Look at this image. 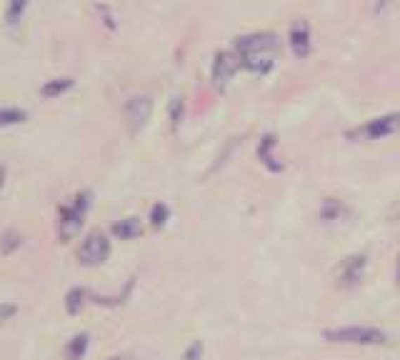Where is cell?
Listing matches in <instances>:
<instances>
[{"instance_id":"1","label":"cell","mask_w":400,"mask_h":360,"mask_svg":"<svg viewBox=\"0 0 400 360\" xmlns=\"http://www.w3.org/2000/svg\"><path fill=\"white\" fill-rule=\"evenodd\" d=\"M91 200H93L91 190H80V193L70 200V206H63L60 220H58V238H60V243H70V240L80 233L83 220H86L88 215V208H91Z\"/></svg>"},{"instance_id":"2","label":"cell","mask_w":400,"mask_h":360,"mask_svg":"<svg viewBox=\"0 0 400 360\" xmlns=\"http://www.w3.org/2000/svg\"><path fill=\"white\" fill-rule=\"evenodd\" d=\"M235 53L240 60H275L278 38L273 33H253L235 38Z\"/></svg>"},{"instance_id":"3","label":"cell","mask_w":400,"mask_h":360,"mask_svg":"<svg viewBox=\"0 0 400 360\" xmlns=\"http://www.w3.org/2000/svg\"><path fill=\"white\" fill-rule=\"evenodd\" d=\"M328 343L340 345H383L385 333L371 326H348V328H331L323 333Z\"/></svg>"},{"instance_id":"4","label":"cell","mask_w":400,"mask_h":360,"mask_svg":"<svg viewBox=\"0 0 400 360\" xmlns=\"http://www.w3.org/2000/svg\"><path fill=\"white\" fill-rule=\"evenodd\" d=\"M395 133H400V113H388L368 120L366 126L348 131V138L350 140H383V138L395 135Z\"/></svg>"},{"instance_id":"5","label":"cell","mask_w":400,"mask_h":360,"mask_svg":"<svg viewBox=\"0 0 400 360\" xmlns=\"http://www.w3.org/2000/svg\"><path fill=\"white\" fill-rule=\"evenodd\" d=\"M110 255V238L103 230H93L83 243L78 246V263L83 268H95L103 265Z\"/></svg>"},{"instance_id":"6","label":"cell","mask_w":400,"mask_h":360,"mask_svg":"<svg viewBox=\"0 0 400 360\" xmlns=\"http://www.w3.org/2000/svg\"><path fill=\"white\" fill-rule=\"evenodd\" d=\"M366 268H368L366 255H348L335 270V286L340 291H350V288L360 286V280L366 275Z\"/></svg>"},{"instance_id":"7","label":"cell","mask_w":400,"mask_h":360,"mask_svg":"<svg viewBox=\"0 0 400 360\" xmlns=\"http://www.w3.org/2000/svg\"><path fill=\"white\" fill-rule=\"evenodd\" d=\"M238 70H240L238 53H230V51L218 53L215 60H213V86H215L218 91H225Z\"/></svg>"},{"instance_id":"8","label":"cell","mask_w":400,"mask_h":360,"mask_svg":"<svg viewBox=\"0 0 400 360\" xmlns=\"http://www.w3.org/2000/svg\"><path fill=\"white\" fill-rule=\"evenodd\" d=\"M150 110H153V100H150L148 95H135V98H131V100L126 103V110H123V115H126L128 131H131L133 135H135V133H140V128L148 123Z\"/></svg>"},{"instance_id":"9","label":"cell","mask_w":400,"mask_h":360,"mask_svg":"<svg viewBox=\"0 0 400 360\" xmlns=\"http://www.w3.org/2000/svg\"><path fill=\"white\" fill-rule=\"evenodd\" d=\"M291 48L295 58H308L310 55V25L308 20H295L291 25Z\"/></svg>"},{"instance_id":"10","label":"cell","mask_w":400,"mask_h":360,"mask_svg":"<svg viewBox=\"0 0 400 360\" xmlns=\"http://www.w3.org/2000/svg\"><path fill=\"white\" fill-rule=\"evenodd\" d=\"M110 233L120 240H135V238H140V233H143V223H140L138 218H120V220L113 223Z\"/></svg>"},{"instance_id":"11","label":"cell","mask_w":400,"mask_h":360,"mask_svg":"<svg viewBox=\"0 0 400 360\" xmlns=\"http://www.w3.org/2000/svg\"><path fill=\"white\" fill-rule=\"evenodd\" d=\"M258 158H260V163H263L268 171H273V173L283 171V163H278V158H275V138L273 135H263V140L258 145Z\"/></svg>"},{"instance_id":"12","label":"cell","mask_w":400,"mask_h":360,"mask_svg":"<svg viewBox=\"0 0 400 360\" xmlns=\"http://www.w3.org/2000/svg\"><path fill=\"white\" fill-rule=\"evenodd\" d=\"M88 348H91V335H88V333H78V335H73L68 340L63 355H65V360H83V355L88 353Z\"/></svg>"},{"instance_id":"13","label":"cell","mask_w":400,"mask_h":360,"mask_svg":"<svg viewBox=\"0 0 400 360\" xmlns=\"http://www.w3.org/2000/svg\"><path fill=\"white\" fill-rule=\"evenodd\" d=\"M73 86H75V80H73V78H65V75H63V78L48 80L46 86L40 88V95H43V98H51V100H53V98H58V95H63V93H68Z\"/></svg>"},{"instance_id":"14","label":"cell","mask_w":400,"mask_h":360,"mask_svg":"<svg viewBox=\"0 0 400 360\" xmlns=\"http://www.w3.org/2000/svg\"><path fill=\"white\" fill-rule=\"evenodd\" d=\"M88 298L91 295L83 288H70L68 295H65V310H68V315H80V310L86 308Z\"/></svg>"},{"instance_id":"15","label":"cell","mask_w":400,"mask_h":360,"mask_svg":"<svg viewBox=\"0 0 400 360\" xmlns=\"http://www.w3.org/2000/svg\"><path fill=\"white\" fill-rule=\"evenodd\" d=\"M28 120V113L20 108H0V128H8V126H20Z\"/></svg>"},{"instance_id":"16","label":"cell","mask_w":400,"mask_h":360,"mask_svg":"<svg viewBox=\"0 0 400 360\" xmlns=\"http://www.w3.org/2000/svg\"><path fill=\"white\" fill-rule=\"evenodd\" d=\"M30 0H8V8H6V25H18L20 23V15L23 11L28 8Z\"/></svg>"},{"instance_id":"17","label":"cell","mask_w":400,"mask_h":360,"mask_svg":"<svg viewBox=\"0 0 400 360\" xmlns=\"http://www.w3.org/2000/svg\"><path fill=\"white\" fill-rule=\"evenodd\" d=\"M20 233L18 230H6L3 233V238H0V253L3 255H11L13 251H18V246H20Z\"/></svg>"},{"instance_id":"18","label":"cell","mask_w":400,"mask_h":360,"mask_svg":"<svg viewBox=\"0 0 400 360\" xmlns=\"http://www.w3.org/2000/svg\"><path fill=\"white\" fill-rule=\"evenodd\" d=\"M168 218H171V211H168L166 203H155L150 208V223H153V228H163L168 223Z\"/></svg>"},{"instance_id":"19","label":"cell","mask_w":400,"mask_h":360,"mask_svg":"<svg viewBox=\"0 0 400 360\" xmlns=\"http://www.w3.org/2000/svg\"><path fill=\"white\" fill-rule=\"evenodd\" d=\"M180 118H183V98H173V100H171V123H173V128H178Z\"/></svg>"},{"instance_id":"20","label":"cell","mask_w":400,"mask_h":360,"mask_svg":"<svg viewBox=\"0 0 400 360\" xmlns=\"http://www.w3.org/2000/svg\"><path fill=\"white\" fill-rule=\"evenodd\" d=\"M200 358H203V343H200V340H193V343L185 348L183 360H200Z\"/></svg>"},{"instance_id":"21","label":"cell","mask_w":400,"mask_h":360,"mask_svg":"<svg viewBox=\"0 0 400 360\" xmlns=\"http://www.w3.org/2000/svg\"><path fill=\"white\" fill-rule=\"evenodd\" d=\"M18 315V305L15 303H0V326L3 323H8L11 318H15Z\"/></svg>"},{"instance_id":"22","label":"cell","mask_w":400,"mask_h":360,"mask_svg":"<svg viewBox=\"0 0 400 360\" xmlns=\"http://www.w3.org/2000/svg\"><path fill=\"white\" fill-rule=\"evenodd\" d=\"M338 213H340V206H338L335 200H328L326 208H323V215H326V218H335Z\"/></svg>"},{"instance_id":"23","label":"cell","mask_w":400,"mask_h":360,"mask_svg":"<svg viewBox=\"0 0 400 360\" xmlns=\"http://www.w3.org/2000/svg\"><path fill=\"white\" fill-rule=\"evenodd\" d=\"M3 183H6V166L0 163V188H3Z\"/></svg>"},{"instance_id":"24","label":"cell","mask_w":400,"mask_h":360,"mask_svg":"<svg viewBox=\"0 0 400 360\" xmlns=\"http://www.w3.org/2000/svg\"><path fill=\"white\" fill-rule=\"evenodd\" d=\"M395 278H398V286H400V255H398V265H395Z\"/></svg>"},{"instance_id":"25","label":"cell","mask_w":400,"mask_h":360,"mask_svg":"<svg viewBox=\"0 0 400 360\" xmlns=\"http://www.w3.org/2000/svg\"><path fill=\"white\" fill-rule=\"evenodd\" d=\"M108 360H131L128 355H113V358H108Z\"/></svg>"}]
</instances>
